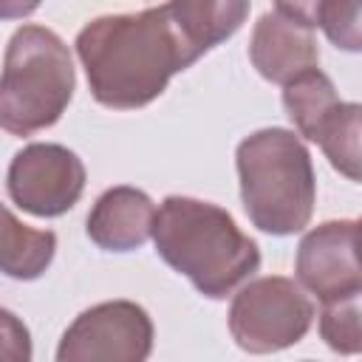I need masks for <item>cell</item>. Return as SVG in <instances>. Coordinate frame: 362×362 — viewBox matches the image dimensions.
<instances>
[{
  "instance_id": "obj_1",
  "label": "cell",
  "mask_w": 362,
  "mask_h": 362,
  "mask_svg": "<svg viewBox=\"0 0 362 362\" xmlns=\"http://www.w3.org/2000/svg\"><path fill=\"white\" fill-rule=\"evenodd\" d=\"M246 14V0H175L133 14H102L79 28L74 48L93 99L113 110H136L229 40Z\"/></svg>"
},
{
  "instance_id": "obj_2",
  "label": "cell",
  "mask_w": 362,
  "mask_h": 362,
  "mask_svg": "<svg viewBox=\"0 0 362 362\" xmlns=\"http://www.w3.org/2000/svg\"><path fill=\"white\" fill-rule=\"evenodd\" d=\"M153 243L156 255L209 300H223L260 269V249L235 218L189 195L161 201Z\"/></svg>"
},
{
  "instance_id": "obj_3",
  "label": "cell",
  "mask_w": 362,
  "mask_h": 362,
  "mask_svg": "<svg viewBox=\"0 0 362 362\" xmlns=\"http://www.w3.org/2000/svg\"><path fill=\"white\" fill-rule=\"evenodd\" d=\"M235 167L243 209L260 232L286 238L308 226L317 181L311 153L294 130L263 127L249 133L235 150Z\"/></svg>"
},
{
  "instance_id": "obj_4",
  "label": "cell",
  "mask_w": 362,
  "mask_h": 362,
  "mask_svg": "<svg viewBox=\"0 0 362 362\" xmlns=\"http://www.w3.org/2000/svg\"><path fill=\"white\" fill-rule=\"evenodd\" d=\"M76 88L74 59L62 37L45 25H20L0 79V124L11 136H34L59 122Z\"/></svg>"
},
{
  "instance_id": "obj_5",
  "label": "cell",
  "mask_w": 362,
  "mask_h": 362,
  "mask_svg": "<svg viewBox=\"0 0 362 362\" xmlns=\"http://www.w3.org/2000/svg\"><path fill=\"white\" fill-rule=\"evenodd\" d=\"M314 322V303L288 277L249 280L229 305V334L246 354L263 356L297 345Z\"/></svg>"
},
{
  "instance_id": "obj_6",
  "label": "cell",
  "mask_w": 362,
  "mask_h": 362,
  "mask_svg": "<svg viewBox=\"0 0 362 362\" xmlns=\"http://www.w3.org/2000/svg\"><path fill=\"white\" fill-rule=\"evenodd\" d=\"M153 334V320L139 303L105 300L62 331L54 362H147Z\"/></svg>"
},
{
  "instance_id": "obj_7",
  "label": "cell",
  "mask_w": 362,
  "mask_h": 362,
  "mask_svg": "<svg viewBox=\"0 0 362 362\" xmlns=\"http://www.w3.org/2000/svg\"><path fill=\"white\" fill-rule=\"evenodd\" d=\"M85 164L65 144L34 141L14 153L6 173L11 204L37 218H59L82 198Z\"/></svg>"
},
{
  "instance_id": "obj_8",
  "label": "cell",
  "mask_w": 362,
  "mask_h": 362,
  "mask_svg": "<svg viewBox=\"0 0 362 362\" xmlns=\"http://www.w3.org/2000/svg\"><path fill=\"white\" fill-rule=\"evenodd\" d=\"M311 3H274L252 28L249 59L255 71L274 85H288L320 62Z\"/></svg>"
},
{
  "instance_id": "obj_9",
  "label": "cell",
  "mask_w": 362,
  "mask_h": 362,
  "mask_svg": "<svg viewBox=\"0 0 362 362\" xmlns=\"http://www.w3.org/2000/svg\"><path fill=\"white\" fill-rule=\"evenodd\" d=\"M297 280L317 300L331 303L362 286V221H322L297 246Z\"/></svg>"
},
{
  "instance_id": "obj_10",
  "label": "cell",
  "mask_w": 362,
  "mask_h": 362,
  "mask_svg": "<svg viewBox=\"0 0 362 362\" xmlns=\"http://www.w3.org/2000/svg\"><path fill=\"white\" fill-rule=\"evenodd\" d=\"M156 215L158 209L144 189L122 184L96 198L88 212L85 232L105 252H133L153 235Z\"/></svg>"
},
{
  "instance_id": "obj_11",
  "label": "cell",
  "mask_w": 362,
  "mask_h": 362,
  "mask_svg": "<svg viewBox=\"0 0 362 362\" xmlns=\"http://www.w3.org/2000/svg\"><path fill=\"white\" fill-rule=\"evenodd\" d=\"M311 141L320 144L328 164L351 178L362 181V105L359 102H337L325 119L317 124Z\"/></svg>"
},
{
  "instance_id": "obj_12",
  "label": "cell",
  "mask_w": 362,
  "mask_h": 362,
  "mask_svg": "<svg viewBox=\"0 0 362 362\" xmlns=\"http://www.w3.org/2000/svg\"><path fill=\"white\" fill-rule=\"evenodd\" d=\"M57 235L51 229L25 226L8 206L3 209V249L0 266L11 280H37L54 260Z\"/></svg>"
},
{
  "instance_id": "obj_13",
  "label": "cell",
  "mask_w": 362,
  "mask_h": 362,
  "mask_svg": "<svg viewBox=\"0 0 362 362\" xmlns=\"http://www.w3.org/2000/svg\"><path fill=\"white\" fill-rule=\"evenodd\" d=\"M337 88L331 82L328 74H322L320 68L305 71L303 76H297L294 82H288L283 88V107L288 113V119L294 122L297 133L305 136L311 141L317 124L325 119V113L337 105Z\"/></svg>"
},
{
  "instance_id": "obj_14",
  "label": "cell",
  "mask_w": 362,
  "mask_h": 362,
  "mask_svg": "<svg viewBox=\"0 0 362 362\" xmlns=\"http://www.w3.org/2000/svg\"><path fill=\"white\" fill-rule=\"evenodd\" d=\"M320 337L334 354H362V286L331 303H322Z\"/></svg>"
},
{
  "instance_id": "obj_15",
  "label": "cell",
  "mask_w": 362,
  "mask_h": 362,
  "mask_svg": "<svg viewBox=\"0 0 362 362\" xmlns=\"http://www.w3.org/2000/svg\"><path fill=\"white\" fill-rule=\"evenodd\" d=\"M314 25L348 54H362V0H320L311 3Z\"/></svg>"
},
{
  "instance_id": "obj_16",
  "label": "cell",
  "mask_w": 362,
  "mask_h": 362,
  "mask_svg": "<svg viewBox=\"0 0 362 362\" xmlns=\"http://www.w3.org/2000/svg\"><path fill=\"white\" fill-rule=\"evenodd\" d=\"M3 362H31V337L28 328L3 308Z\"/></svg>"
},
{
  "instance_id": "obj_17",
  "label": "cell",
  "mask_w": 362,
  "mask_h": 362,
  "mask_svg": "<svg viewBox=\"0 0 362 362\" xmlns=\"http://www.w3.org/2000/svg\"><path fill=\"white\" fill-rule=\"evenodd\" d=\"M359 221H362V218H359Z\"/></svg>"
}]
</instances>
